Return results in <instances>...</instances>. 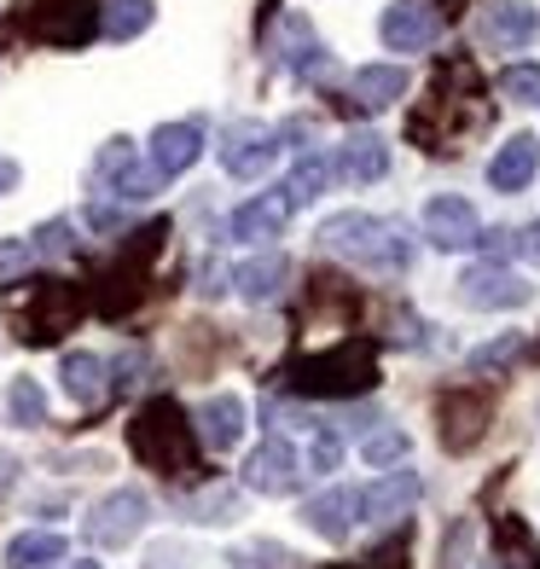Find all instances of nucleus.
<instances>
[{
	"mask_svg": "<svg viewBox=\"0 0 540 569\" xmlns=\"http://www.w3.org/2000/svg\"><path fill=\"white\" fill-rule=\"evenodd\" d=\"M70 569H99V563H88V558H82V563H70Z\"/></svg>",
	"mask_w": 540,
	"mask_h": 569,
	"instance_id": "obj_40",
	"label": "nucleus"
},
{
	"mask_svg": "<svg viewBox=\"0 0 540 569\" xmlns=\"http://www.w3.org/2000/svg\"><path fill=\"white\" fill-rule=\"evenodd\" d=\"M338 459H343V442L331 436V425H320L314 448H308V471H314V477H326V471H338Z\"/></svg>",
	"mask_w": 540,
	"mask_h": 569,
	"instance_id": "obj_34",
	"label": "nucleus"
},
{
	"mask_svg": "<svg viewBox=\"0 0 540 569\" xmlns=\"http://www.w3.org/2000/svg\"><path fill=\"white\" fill-rule=\"evenodd\" d=\"M500 93L518 106H540V64H506L500 70Z\"/></svg>",
	"mask_w": 540,
	"mask_h": 569,
	"instance_id": "obj_32",
	"label": "nucleus"
},
{
	"mask_svg": "<svg viewBox=\"0 0 540 569\" xmlns=\"http://www.w3.org/2000/svg\"><path fill=\"white\" fill-rule=\"evenodd\" d=\"M7 412H12V425H18V430L47 425V396H41V383H36V378H12V390H7Z\"/></svg>",
	"mask_w": 540,
	"mask_h": 569,
	"instance_id": "obj_28",
	"label": "nucleus"
},
{
	"mask_svg": "<svg viewBox=\"0 0 540 569\" xmlns=\"http://www.w3.org/2000/svg\"><path fill=\"white\" fill-rule=\"evenodd\" d=\"M279 279H286V256H256V262H244V268L233 273V284H239V297H244V302H268V297H279Z\"/></svg>",
	"mask_w": 540,
	"mask_h": 569,
	"instance_id": "obj_26",
	"label": "nucleus"
},
{
	"mask_svg": "<svg viewBox=\"0 0 540 569\" xmlns=\"http://www.w3.org/2000/svg\"><path fill=\"white\" fill-rule=\"evenodd\" d=\"M518 349H523V338H506V343H488V349H477V355H471V367H477V372H488V367H506V360H511V355H518Z\"/></svg>",
	"mask_w": 540,
	"mask_h": 569,
	"instance_id": "obj_35",
	"label": "nucleus"
},
{
	"mask_svg": "<svg viewBox=\"0 0 540 569\" xmlns=\"http://www.w3.org/2000/svg\"><path fill=\"white\" fill-rule=\"evenodd\" d=\"M518 256H523V262H534V268H540V221H529V227L518 232Z\"/></svg>",
	"mask_w": 540,
	"mask_h": 569,
	"instance_id": "obj_36",
	"label": "nucleus"
},
{
	"mask_svg": "<svg viewBox=\"0 0 540 569\" xmlns=\"http://www.w3.org/2000/svg\"><path fill=\"white\" fill-rule=\"evenodd\" d=\"M279 64H286L291 76H326V70H331L320 36L308 30L302 18H286V23H279Z\"/></svg>",
	"mask_w": 540,
	"mask_h": 569,
	"instance_id": "obj_19",
	"label": "nucleus"
},
{
	"mask_svg": "<svg viewBox=\"0 0 540 569\" xmlns=\"http://www.w3.org/2000/svg\"><path fill=\"white\" fill-rule=\"evenodd\" d=\"M70 250V221H41L36 227V239H30V256H41V262H59V256Z\"/></svg>",
	"mask_w": 540,
	"mask_h": 569,
	"instance_id": "obj_33",
	"label": "nucleus"
},
{
	"mask_svg": "<svg viewBox=\"0 0 540 569\" xmlns=\"http://www.w3.org/2000/svg\"><path fill=\"white\" fill-rule=\"evenodd\" d=\"M93 169H99V180H106V192H117V198H128V203L158 198V187H163V180L140 163L134 140H111L106 151H99V163H93Z\"/></svg>",
	"mask_w": 540,
	"mask_h": 569,
	"instance_id": "obj_9",
	"label": "nucleus"
},
{
	"mask_svg": "<svg viewBox=\"0 0 540 569\" xmlns=\"http://www.w3.org/2000/svg\"><path fill=\"white\" fill-rule=\"evenodd\" d=\"M482 419H488V401L482 396H448L442 401V442L448 453H466L482 442Z\"/></svg>",
	"mask_w": 540,
	"mask_h": 569,
	"instance_id": "obj_20",
	"label": "nucleus"
},
{
	"mask_svg": "<svg viewBox=\"0 0 540 569\" xmlns=\"http://www.w3.org/2000/svg\"><path fill=\"white\" fill-rule=\"evenodd\" d=\"M239 436H244V401L239 396H210L198 407V442L210 448V453H227V448H239Z\"/></svg>",
	"mask_w": 540,
	"mask_h": 569,
	"instance_id": "obj_16",
	"label": "nucleus"
},
{
	"mask_svg": "<svg viewBox=\"0 0 540 569\" xmlns=\"http://www.w3.org/2000/svg\"><path fill=\"white\" fill-rule=\"evenodd\" d=\"M227 563L233 569H297V558L286 547H273V540H250V547H239Z\"/></svg>",
	"mask_w": 540,
	"mask_h": 569,
	"instance_id": "obj_30",
	"label": "nucleus"
},
{
	"mask_svg": "<svg viewBox=\"0 0 540 569\" xmlns=\"http://www.w3.org/2000/svg\"><path fill=\"white\" fill-rule=\"evenodd\" d=\"M203 158V128L198 122H163V128H151V146H146V169L158 174V180H174V174H187L192 163Z\"/></svg>",
	"mask_w": 540,
	"mask_h": 569,
	"instance_id": "obj_10",
	"label": "nucleus"
},
{
	"mask_svg": "<svg viewBox=\"0 0 540 569\" xmlns=\"http://www.w3.org/2000/svg\"><path fill=\"white\" fill-rule=\"evenodd\" d=\"M18 471H23V465H18L12 453H0V495H7V488H18Z\"/></svg>",
	"mask_w": 540,
	"mask_h": 569,
	"instance_id": "obj_38",
	"label": "nucleus"
},
{
	"mask_svg": "<svg viewBox=\"0 0 540 569\" xmlns=\"http://www.w3.org/2000/svg\"><path fill=\"white\" fill-rule=\"evenodd\" d=\"M70 540L59 529H23L7 540V569H47V563H64Z\"/></svg>",
	"mask_w": 540,
	"mask_h": 569,
	"instance_id": "obj_23",
	"label": "nucleus"
},
{
	"mask_svg": "<svg viewBox=\"0 0 540 569\" xmlns=\"http://www.w3.org/2000/svg\"><path fill=\"white\" fill-rule=\"evenodd\" d=\"M331 174H343L349 187H372V180H383L390 174V146H383V134H372V128L349 134L338 146V158H331Z\"/></svg>",
	"mask_w": 540,
	"mask_h": 569,
	"instance_id": "obj_14",
	"label": "nucleus"
},
{
	"mask_svg": "<svg viewBox=\"0 0 540 569\" xmlns=\"http://www.w3.org/2000/svg\"><path fill=\"white\" fill-rule=\"evenodd\" d=\"M18 174H23V169H18L12 158H0V198H7V192L18 187Z\"/></svg>",
	"mask_w": 540,
	"mask_h": 569,
	"instance_id": "obj_39",
	"label": "nucleus"
},
{
	"mask_svg": "<svg viewBox=\"0 0 540 569\" xmlns=\"http://www.w3.org/2000/svg\"><path fill=\"white\" fill-rule=\"evenodd\" d=\"M297 477H302V459H297V448L286 442V436H262V448L244 459V488L250 495H268V500L291 495Z\"/></svg>",
	"mask_w": 540,
	"mask_h": 569,
	"instance_id": "obj_8",
	"label": "nucleus"
},
{
	"mask_svg": "<svg viewBox=\"0 0 540 569\" xmlns=\"http://www.w3.org/2000/svg\"><path fill=\"white\" fill-rule=\"evenodd\" d=\"M221 163L233 180H262L279 163V134L262 122H233L227 128V146H221Z\"/></svg>",
	"mask_w": 540,
	"mask_h": 569,
	"instance_id": "obj_5",
	"label": "nucleus"
},
{
	"mask_svg": "<svg viewBox=\"0 0 540 569\" xmlns=\"http://www.w3.org/2000/svg\"><path fill=\"white\" fill-rule=\"evenodd\" d=\"M326 180H331V158H326V151H302L297 169H291V180H286V198L302 210V203H314V198L326 192Z\"/></svg>",
	"mask_w": 540,
	"mask_h": 569,
	"instance_id": "obj_27",
	"label": "nucleus"
},
{
	"mask_svg": "<svg viewBox=\"0 0 540 569\" xmlns=\"http://www.w3.org/2000/svg\"><path fill=\"white\" fill-rule=\"evenodd\" d=\"M477 232H482V221H477V210H471L466 198L442 192V198L424 203V239H430L436 250H471Z\"/></svg>",
	"mask_w": 540,
	"mask_h": 569,
	"instance_id": "obj_11",
	"label": "nucleus"
},
{
	"mask_svg": "<svg viewBox=\"0 0 540 569\" xmlns=\"http://www.w3.org/2000/svg\"><path fill=\"white\" fill-rule=\"evenodd\" d=\"M407 448H413V442H407V430H372L367 442H360V459H367V465H401Z\"/></svg>",
	"mask_w": 540,
	"mask_h": 569,
	"instance_id": "obj_31",
	"label": "nucleus"
},
{
	"mask_svg": "<svg viewBox=\"0 0 540 569\" xmlns=\"http://www.w3.org/2000/svg\"><path fill=\"white\" fill-rule=\"evenodd\" d=\"M151 18H158V7H151V0H106L99 30H106V41H134V36L151 30Z\"/></svg>",
	"mask_w": 540,
	"mask_h": 569,
	"instance_id": "obj_25",
	"label": "nucleus"
},
{
	"mask_svg": "<svg viewBox=\"0 0 540 569\" xmlns=\"http://www.w3.org/2000/svg\"><path fill=\"white\" fill-rule=\"evenodd\" d=\"M302 390L308 396H354V390H372V360L354 355V349H338L314 360V367L302 372Z\"/></svg>",
	"mask_w": 540,
	"mask_h": 569,
	"instance_id": "obj_13",
	"label": "nucleus"
},
{
	"mask_svg": "<svg viewBox=\"0 0 540 569\" xmlns=\"http://www.w3.org/2000/svg\"><path fill=\"white\" fill-rule=\"evenodd\" d=\"M291 210H297V203L286 198V187H273V192H262V198L239 203L233 221H227V232H233L239 244H268V239H279V232H286Z\"/></svg>",
	"mask_w": 540,
	"mask_h": 569,
	"instance_id": "obj_12",
	"label": "nucleus"
},
{
	"mask_svg": "<svg viewBox=\"0 0 540 569\" xmlns=\"http://www.w3.org/2000/svg\"><path fill=\"white\" fill-rule=\"evenodd\" d=\"M146 495L140 488H111L106 500H99L93 511H88V523H82V535L93 540V547H106V552H117V547H128L140 529H146Z\"/></svg>",
	"mask_w": 540,
	"mask_h": 569,
	"instance_id": "obj_2",
	"label": "nucleus"
},
{
	"mask_svg": "<svg viewBox=\"0 0 540 569\" xmlns=\"http://www.w3.org/2000/svg\"><path fill=\"white\" fill-rule=\"evenodd\" d=\"M459 297H466L471 308H523L529 284L500 262H482V268H471L466 279H459Z\"/></svg>",
	"mask_w": 540,
	"mask_h": 569,
	"instance_id": "obj_15",
	"label": "nucleus"
},
{
	"mask_svg": "<svg viewBox=\"0 0 540 569\" xmlns=\"http://www.w3.org/2000/svg\"><path fill=\"white\" fill-rule=\"evenodd\" d=\"M187 517H192V523H233V517H239V495H233V488H203V495L187 500Z\"/></svg>",
	"mask_w": 540,
	"mask_h": 569,
	"instance_id": "obj_29",
	"label": "nucleus"
},
{
	"mask_svg": "<svg viewBox=\"0 0 540 569\" xmlns=\"http://www.w3.org/2000/svg\"><path fill=\"white\" fill-rule=\"evenodd\" d=\"M494 563L500 569H540V547H534V540H529V523H523V517H500V523H494Z\"/></svg>",
	"mask_w": 540,
	"mask_h": 569,
	"instance_id": "obj_24",
	"label": "nucleus"
},
{
	"mask_svg": "<svg viewBox=\"0 0 540 569\" xmlns=\"http://www.w3.org/2000/svg\"><path fill=\"white\" fill-rule=\"evenodd\" d=\"M540 169V140L534 134H518L494 151V163H488V187L494 192H523Z\"/></svg>",
	"mask_w": 540,
	"mask_h": 569,
	"instance_id": "obj_17",
	"label": "nucleus"
},
{
	"mask_svg": "<svg viewBox=\"0 0 540 569\" xmlns=\"http://www.w3.org/2000/svg\"><path fill=\"white\" fill-rule=\"evenodd\" d=\"M146 563H151V569H180V563H187V552H180V547H158Z\"/></svg>",
	"mask_w": 540,
	"mask_h": 569,
	"instance_id": "obj_37",
	"label": "nucleus"
},
{
	"mask_svg": "<svg viewBox=\"0 0 540 569\" xmlns=\"http://www.w3.org/2000/svg\"><path fill=\"white\" fill-rule=\"evenodd\" d=\"M59 378H64V396L76 407H93V401H106V360L88 355V349H70L59 360Z\"/></svg>",
	"mask_w": 540,
	"mask_h": 569,
	"instance_id": "obj_22",
	"label": "nucleus"
},
{
	"mask_svg": "<svg viewBox=\"0 0 540 569\" xmlns=\"http://www.w3.org/2000/svg\"><path fill=\"white\" fill-rule=\"evenodd\" d=\"M308 529H314L320 540H338V547H343V540L354 535V523H360V506H354V488H326V495L320 500H308Z\"/></svg>",
	"mask_w": 540,
	"mask_h": 569,
	"instance_id": "obj_18",
	"label": "nucleus"
},
{
	"mask_svg": "<svg viewBox=\"0 0 540 569\" xmlns=\"http://www.w3.org/2000/svg\"><path fill=\"white\" fill-rule=\"evenodd\" d=\"M413 88V76H407V64H360L354 70V99L367 111H383V106H396V99Z\"/></svg>",
	"mask_w": 540,
	"mask_h": 569,
	"instance_id": "obj_21",
	"label": "nucleus"
},
{
	"mask_svg": "<svg viewBox=\"0 0 540 569\" xmlns=\"http://www.w3.org/2000/svg\"><path fill=\"white\" fill-rule=\"evenodd\" d=\"M482 569H500V563H482Z\"/></svg>",
	"mask_w": 540,
	"mask_h": 569,
	"instance_id": "obj_41",
	"label": "nucleus"
},
{
	"mask_svg": "<svg viewBox=\"0 0 540 569\" xmlns=\"http://www.w3.org/2000/svg\"><path fill=\"white\" fill-rule=\"evenodd\" d=\"M378 36L390 53H424V47H436V36H442V12H436L430 0H396V7H383Z\"/></svg>",
	"mask_w": 540,
	"mask_h": 569,
	"instance_id": "obj_4",
	"label": "nucleus"
},
{
	"mask_svg": "<svg viewBox=\"0 0 540 569\" xmlns=\"http://www.w3.org/2000/svg\"><path fill=\"white\" fill-rule=\"evenodd\" d=\"M477 36L494 53H518V47H529L540 36V7H529V0H488L477 18Z\"/></svg>",
	"mask_w": 540,
	"mask_h": 569,
	"instance_id": "obj_7",
	"label": "nucleus"
},
{
	"mask_svg": "<svg viewBox=\"0 0 540 569\" xmlns=\"http://www.w3.org/2000/svg\"><path fill=\"white\" fill-rule=\"evenodd\" d=\"M320 250L343 256V262L367 268V273H407L413 268V239L401 221H383L367 210H343L320 227Z\"/></svg>",
	"mask_w": 540,
	"mask_h": 569,
	"instance_id": "obj_1",
	"label": "nucleus"
},
{
	"mask_svg": "<svg viewBox=\"0 0 540 569\" xmlns=\"http://www.w3.org/2000/svg\"><path fill=\"white\" fill-rule=\"evenodd\" d=\"M134 448H140L151 465H163V477H169V471H187V465H192L187 425H180V412H174L169 401H158L151 412H140V425H134Z\"/></svg>",
	"mask_w": 540,
	"mask_h": 569,
	"instance_id": "obj_3",
	"label": "nucleus"
},
{
	"mask_svg": "<svg viewBox=\"0 0 540 569\" xmlns=\"http://www.w3.org/2000/svg\"><path fill=\"white\" fill-rule=\"evenodd\" d=\"M424 495V482L419 471H383L378 482L367 488H354V506H360V523H396V517H407L419 506Z\"/></svg>",
	"mask_w": 540,
	"mask_h": 569,
	"instance_id": "obj_6",
	"label": "nucleus"
}]
</instances>
